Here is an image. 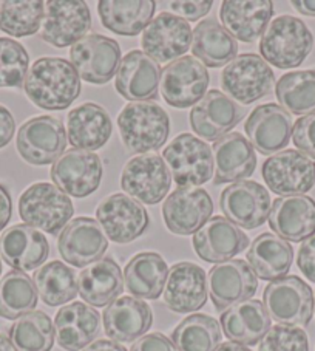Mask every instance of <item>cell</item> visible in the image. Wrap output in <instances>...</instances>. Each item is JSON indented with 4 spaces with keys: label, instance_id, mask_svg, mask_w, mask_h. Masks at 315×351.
<instances>
[{
    "label": "cell",
    "instance_id": "obj_44",
    "mask_svg": "<svg viewBox=\"0 0 315 351\" xmlns=\"http://www.w3.org/2000/svg\"><path fill=\"white\" fill-rule=\"evenodd\" d=\"M45 3L40 0H3L0 2V29L14 38H27L39 32Z\"/></svg>",
    "mask_w": 315,
    "mask_h": 351
},
{
    "label": "cell",
    "instance_id": "obj_29",
    "mask_svg": "<svg viewBox=\"0 0 315 351\" xmlns=\"http://www.w3.org/2000/svg\"><path fill=\"white\" fill-rule=\"evenodd\" d=\"M272 16L274 3L269 0H226L220 10L224 29L232 38L247 44L262 38Z\"/></svg>",
    "mask_w": 315,
    "mask_h": 351
},
{
    "label": "cell",
    "instance_id": "obj_18",
    "mask_svg": "<svg viewBox=\"0 0 315 351\" xmlns=\"http://www.w3.org/2000/svg\"><path fill=\"white\" fill-rule=\"evenodd\" d=\"M54 186L66 195L84 198L98 191L102 180V161L96 154L71 149L51 167Z\"/></svg>",
    "mask_w": 315,
    "mask_h": 351
},
{
    "label": "cell",
    "instance_id": "obj_7",
    "mask_svg": "<svg viewBox=\"0 0 315 351\" xmlns=\"http://www.w3.org/2000/svg\"><path fill=\"white\" fill-rule=\"evenodd\" d=\"M171 167L172 180L179 187H197L210 181L214 175V156L203 139L183 133L162 152Z\"/></svg>",
    "mask_w": 315,
    "mask_h": 351
},
{
    "label": "cell",
    "instance_id": "obj_53",
    "mask_svg": "<svg viewBox=\"0 0 315 351\" xmlns=\"http://www.w3.org/2000/svg\"><path fill=\"white\" fill-rule=\"evenodd\" d=\"M84 351H127V348H124L123 345L118 342L107 341V339H101V341L90 343Z\"/></svg>",
    "mask_w": 315,
    "mask_h": 351
},
{
    "label": "cell",
    "instance_id": "obj_1",
    "mask_svg": "<svg viewBox=\"0 0 315 351\" xmlns=\"http://www.w3.org/2000/svg\"><path fill=\"white\" fill-rule=\"evenodd\" d=\"M23 90L44 110H65L81 95V80L66 59L40 58L28 70Z\"/></svg>",
    "mask_w": 315,
    "mask_h": 351
},
{
    "label": "cell",
    "instance_id": "obj_24",
    "mask_svg": "<svg viewBox=\"0 0 315 351\" xmlns=\"http://www.w3.org/2000/svg\"><path fill=\"white\" fill-rule=\"evenodd\" d=\"M164 302L168 310L178 314L195 313L207 302V276L192 262L175 263L168 271Z\"/></svg>",
    "mask_w": 315,
    "mask_h": 351
},
{
    "label": "cell",
    "instance_id": "obj_58",
    "mask_svg": "<svg viewBox=\"0 0 315 351\" xmlns=\"http://www.w3.org/2000/svg\"><path fill=\"white\" fill-rule=\"evenodd\" d=\"M314 306H315V304H314Z\"/></svg>",
    "mask_w": 315,
    "mask_h": 351
},
{
    "label": "cell",
    "instance_id": "obj_13",
    "mask_svg": "<svg viewBox=\"0 0 315 351\" xmlns=\"http://www.w3.org/2000/svg\"><path fill=\"white\" fill-rule=\"evenodd\" d=\"M71 65L86 82L102 86L116 75L121 64V47L102 34H88L71 47Z\"/></svg>",
    "mask_w": 315,
    "mask_h": 351
},
{
    "label": "cell",
    "instance_id": "obj_17",
    "mask_svg": "<svg viewBox=\"0 0 315 351\" xmlns=\"http://www.w3.org/2000/svg\"><path fill=\"white\" fill-rule=\"evenodd\" d=\"M214 202L207 191L198 187H178L162 204V219L167 229L177 235L198 232L210 220Z\"/></svg>",
    "mask_w": 315,
    "mask_h": 351
},
{
    "label": "cell",
    "instance_id": "obj_20",
    "mask_svg": "<svg viewBox=\"0 0 315 351\" xmlns=\"http://www.w3.org/2000/svg\"><path fill=\"white\" fill-rule=\"evenodd\" d=\"M244 113L246 107L221 93L220 90H210L192 108L190 125L193 132L205 141H218L240 124Z\"/></svg>",
    "mask_w": 315,
    "mask_h": 351
},
{
    "label": "cell",
    "instance_id": "obj_14",
    "mask_svg": "<svg viewBox=\"0 0 315 351\" xmlns=\"http://www.w3.org/2000/svg\"><path fill=\"white\" fill-rule=\"evenodd\" d=\"M171 172L164 160L155 154H141L127 162L121 186L129 197L145 204H158L171 191Z\"/></svg>",
    "mask_w": 315,
    "mask_h": 351
},
{
    "label": "cell",
    "instance_id": "obj_35",
    "mask_svg": "<svg viewBox=\"0 0 315 351\" xmlns=\"http://www.w3.org/2000/svg\"><path fill=\"white\" fill-rule=\"evenodd\" d=\"M246 258L258 278L274 282L286 277L294 262V250L278 235L264 232L252 241Z\"/></svg>",
    "mask_w": 315,
    "mask_h": 351
},
{
    "label": "cell",
    "instance_id": "obj_32",
    "mask_svg": "<svg viewBox=\"0 0 315 351\" xmlns=\"http://www.w3.org/2000/svg\"><path fill=\"white\" fill-rule=\"evenodd\" d=\"M215 184L232 183L249 178L255 172L257 155L252 144L241 135L232 132L214 144Z\"/></svg>",
    "mask_w": 315,
    "mask_h": 351
},
{
    "label": "cell",
    "instance_id": "obj_34",
    "mask_svg": "<svg viewBox=\"0 0 315 351\" xmlns=\"http://www.w3.org/2000/svg\"><path fill=\"white\" fill-rule=\"evenodd\" d=\"M77 289L84 302L101 308L116 300L124 289V277L119 265L104 257L86 266L77 277Z\"/></svg>",
    "mask_w": 315,
    "mask_h": 351
},
{
    "label": "cell",
    "instance_id": "obj_54",
    "mask_svg": "<svg viewBox=\"0 0 315 351\" xmlns=\"http://www.w3.org/2000/svg\"><path fill=\"white\" fill-rule=\"evenodd\" d=\"M292 7L300 14L315 17V0H294Z\"/></svg>",
    "mask_w": 315,
    "mask_h": 351
},
{
    "label": "cell",
    "instance_id": "obj_33",
    "mask_svg": "<svg viewBox=\"0 0 315 351\" xmlns=\"http://www.w3.org/2000/svg\"><path fill=\"white\" fill-rule=\"evenodd\" d=\"M221 328L230 342L251 347L270 330V316L260 300H244L221 314Z\"/></svg>",
    "mask_w": 315,
    "mask_h": 351
},
{
    "label": "cell",
    "instance_id": "obj_57",
    "mask_svg": "<svg viewBox=\"0 0 315 351\" xmlns=\"http://www.w3.org/2000/svg\"><path fill=\"white\" fill-rule=\"evenodd\" d=\"M0 274H2V262H0Z\"/></svg>",
    "mask_w": 315,
    "mask_h": 351
},
{
    "label": "cell",
    "instance_id": "obj_12",
    "mask_svg": "<svg viewBox=\"0 0 315 351\" xmlns=\"http://www.w3.org/2000/svg\"><path fill=\"white\" fill-rule=\"evenodd\" d=\"M92 28V14L81 0H51L47 2L40 38L58 48L73 47Z\"/></svg>",
    "mask_w": 315,
    "mask_h": 351
},
{
    "label": "cell",
    "instance_id": "obj_10",
    "mask_svg": "<svg viewBox=\"0 0 315 351\" xmlns=\"http://www.w3.org/2000/svg\"><path fill=\"white\" fill-rule=\"evenodd\" d=\"M209 84L207 69L195 58L183 56L162 69L161 95L175 108L192 107L204 98Z\"/></svg>",
    "mask_w": 315,
    "mask_h": 351
},
{
    "label": "cell",
    "instance_id": "obj_36",
    "mask_svg": "<svg viewBox=\"0 0 315 351\" xmlns=\"http://www.w3.org/2000/svg\"><path fill=\"white\" fill-rule=\"evenodd\" d=\"M168 268L158 252H139L124 269L125 288L135 298L155 300L166 287Z\"/></svg>",
    "mask_w": 315,
    "mask_h": 351
},
{
    "label": "cell",
    "instance_id": "obj_4",
    "mask_svg": "<svg viewBox=\"0 0 315 351\" xmlns=\"http://www.w3.org/2000/svg\"><path fill=\"white\" fill-rule=\"evenodd\" d=\"M70 197L51 183L29 186L19 198V215L28 226L56 235L68 225L75 208Z\"/></svg>",
    "mask_w": 315,
    "mask_h": 351
},
{
    "label": "cell",
    "instance_id": "obj_43",
    "mask_svg": "<svg viewBox=\"0 0 315 351\" xmlns=\"http://www.w3.org/2000/svg\"><path fill=\"white\" fill-rule=\"evenodd\" d=\"M54 337V325L44 311L28 313L10 328V341L17 351H51Z\"/></svg>",
    "mask_w": 315,
    "mask_h": 351
},
{
    "label": "cell",
    "instance_id": "obj_47",
    "mask_svg": "<svg viewBox=\"0 0 315 351\" xmlns=\"http://www.w3.org/2000/svg\"><path fill=\"white\" fill-rule=\"evenodd\" d=\"M295 147L315 161V113L297 119L292 130Z\"/></svg>",
    "mask_w": 315,
    "mask_h": 351
},
{
    "label": "cell",
    "instance_id": "obj_49",
    "mask_svg": "<svg viewBox=\"0 0 315 351\" xmlns=\"http://www.w3.org/2000/svg\"><path fill=\"white\" fill-rule=\"evenodd\" d=\"M214 2H172L171 10L175 16L181 17L184 21H198L204 17L212 10Z\"/></svg>",
    "mask_w": 315,
    "mask_h": 351
},
{
    "label": "cell",
    "instance_id": "obj_3",
    "mask_svg": "<svg viewBox=\"0 0 315 351\" xmlns=\"http://www.w3.org/2000/svg\"><path fill=\"white\" fill-rule=\"evenodd\" d=\"M118 127L130 152L147 154L166 144L171 133V118L155 102H131L119 113Z\"/></svg>",
    "mask_w": 315,
    "mask_h": 351
},
{
    "label": "cell",
    "instance_id": "obj_19",
    "mask_svg": "<svg viewBox=\"0 0 315 351\" xmlns=\"http://www.w3.org/2000/svg\"><path fill=\"white\" fill-rule=\"evenodd\" d=\"M192 33L187 21L172 13H161L142 32L141 45L147 56L158 64H166L189 51Z\"/></svg>",
    "mask_w": 315,
    "mask_h": 351
},
{
    "label": "cell",
    "instance_id": "obj_56",
    "mask_svg": "<svg viewBox=\"0 0 315 351\" xmlns=\"http://www.w3.org/2000/svg\"><path fill=\"white\" fill-rule=\"evenodd\" d=\"M0 351H17L8 337L0 335Z\"/></svg>",
    "mask_w": 315,
    "mask_h": 351
},
{
    "label": "cell",
    "instance_id": "obj_39",
    "mask_svg": "<svg viewBox=\"0 0 315 351\" xmlns=\"http://www.w3.org/2000/svg\"><path fill=\"white\" fill-rule=\"evenodd\" d=\"M33 282L42 302L48 306L64 305L79 293L75 269L58 260L40 266L34 272Z\"/></svg>",
    "mask_w": 315,
    "mask_h": 351
},
{
    "label": "cell",
    "instance_id": "obj_8",
    "mask_svg": "<svg viewBox=\"0 0 315 351\" xmlns=\"http://www.w3.org/2000/svg\"><path fill=\"white\" fill-rule=\"evenodd\" d=\"M17 152L28 165H54L66 147L62 121L48 114L28 119L17 132Z\"/></svg>",
    "mask_w": 315,
    "mask_h": 351
},
{
    "label": "cell",
    "instance_id": "obj_30",
    "mask_svg": "<svg viewBox=\"0 0 315 351\" xmlns=\"http://www.w3.org/2000/svg\"><path fill=\"white\" fill-rule=\"evenodd\" d=\"M101 332V314L82 302L60 308L54 317V336L59 347L79 351L93 343Z\"/></svg>",
    "mask_w": 315,
    "mask_h": 351
},
{
    "label": "cell",
    "instance_id": "obj_48",
    "mask_svg": "<svg viewBox=\"0 0 315 351\" xmlns=\"http://www.w3.org/2000/svg\"><path fill=\"white\" fill-rule=\"evenodd\" d=\"M297 266L307 280L315 283V234L301 243L297 256Z\"/></svg>",
    "mask_w": 315,
    "mask_h": 351
},
{
    "label": "cell",
    "instance_id": "obj_22",
    "mask_svg": "<svg viewBox=\"0 0 315 351\" xmlns=\"http://www.w3.org/2000/svg\"><path fill=\"white\" fill-rule=\"evenodd\" d=\"M253 149L266 156L280 152L292 135V118L281 106L274 102L253 108L244 125Z\"/></svg>",
    "mask_w": 315,
    "mask_h": 351
},
{
    "label": "cell",
    "instance_id": "obj_51",
    "mask_svg": "<svg viewBox=\"0 0 315 351\" xmlns=\"http://www.w3.org/2000/svg\"><path fill=\"white\" fill-rule=\"evenodd\" d=\"M16 123L11 112L7 107L0 106V149L8 146L11 139L14 136Z\"/></svg>",
    "mask_w": 315,
    "mask_h": 351
},
{
    "label": "cell",
    "instance_id": "obj_5",
    "mask_svg": "<svg viewBox=\"0 0 315 351\" xmlns=\"http://www.w3.org/2000/svg\"><path fill=\"white\" fill-rule=\"evenodd\" d=\"M263 302L270 319L280 325L305 326L312 319V289L297 276H286L270 282L264 288Z\"/></svg>",
    "mask_w": 315,
    "mask_h": 351
},
{
    "label": "cell",
    "instance_id": "obj_16",
    "mask_svg": "<svg viewBox=\"0 0 315 351\" xmlns=\"http://www.w3.org/2000/svg\"><path fill=\"white\" fill-rule=\"evenodd\" d=\"M220 206L224 217L244 229H257L269 219L270 195L255 181H238L223 191Z\"/></svg>",
    "mask_w": 315,
    "mask_h": 351
},
{
    "label": "cell",
    "instance_id": "obj_46",
    "mask_svg": "<svg viewBox=\"0 0 315 351\" xmlns=\"http://www.w3.org/2000/svg\"><path fill=\"white\" fill-rule=\"evenodd\" d=\"M258 351H309L307 335L299 326H270L260 341Z\"/></svg>",
    "mask_w": 315,
    "mask_h": 351
},
{
    "label": "cell",
    "instance_id": "obj_2",
    "mask_svg": "<svg viewBox=\"0 0 315 351\" xmlns=\"http://www.w3.org/2000/svg\"><path fill=\"white\" fill-rule=\"evenodd\" d=\"M314 48V36L306 23L294 16H280L269 23L260 40V53L281 70L300 66Z\"/></svg>",
    "mask_w": 315,
    "mask_h": 351
},
{
    "label": "cell",
    "instance_id": "obj_25",
    "mask_svg": "<svg viewBox=\"0 0 315 351\" xmlns=\"http://www.w3.org/2000/svg\"><path fill=\"white\" fill-rule=\"evenodd\" d=\"M161 66L144 51L133 50L123 58L116 71V90L129 101L147 102L158 98Z\"/></svg>",
    "mask_w": 315,
    "mask_h": 351
},
{
    "label": "cell",
    "instance_id": "obj_52",
    "mask_svg": "<svg viewBox=\"0 0 315 351\" xmlns=\"http://www.w3.org/2000/svg\"><path fill=\"white\" fill-rule=\"evenodd\" d=\"M11 215H13V199H11V193L7 189V186L0 183V232L7 228L11 220Z\"/></svg>",
    "mask_w": 315,
    "mask_h": 351
},
{
    "label": "cell",
    "instance_id": "obj_23",
    "mask_svg": "<svg viewBox=\"0 0 315 351\" xmlns=\"http://www.w3.org/2000/svg\"><path fill=\"white\" fill-rule=\"evenodd\" d=\"M197 256L207 263H223L243 252L249 245L244 231L226 217H212L192 240Z\"/></svg>",
    "mask_w": 315,
    "mask_h": 351
},
{
    "label": "cell",
    "instance_id": "obj_50",
    "mask_svg": "<svg viewBox=\"0 0 315 351\" xmlns=\"http://www.w3.org/2000/svg\"><path fill=\"white\" fill-rule=\"evenodd\" d=\"M130 351H177L173 342L162 332H150L139 337Z\"/></svg>",
    "mask_w": 315,
    "mask_h": 351
},
{
    "label": "cell",
    "instance_id": "obj_6",
    "mask_svg": "<svg viewBox=\"0 0 315 351\" xmlns=\"http://www.w3.org/2000/svg\"><path fill=\"white\" fill-rule=\"evenodd\" d=\"M275 75L263 58L253 53L236 56L221 73V87L238 104H252L270 93Z\"/></svg>",
    "mask_w": 315,
    "mask_h": 351
},
{
    "label": "cell",
    "instance_id": "obj_41",
    "mask_svg": "<svg viewBox=\"0 0 315 351\" xmlns=\"http://www.w3.org/2000/svg\"><path fill=\"white\" fill-rule=\"evenodd\" d=\"M172 342L178 351H215L220 347V322L207 314H192L177 325Z\"/></svg>",
    "mask_w": 315,
    "mask_h": 351
},
{
    "label": "cell",
    "instance_id": "obj_31",
    "mask_svg": "<svg viewBox=\"0 0 315 351\" xmlns=\"http://www.w3.org/2000/svg\"><path fill=\"white\" fill-rule=\"evenodd\" d=\"M68 141L77 150H98L104 147L112 136L113 125L110 114L104 107L94 102L71 108L66 114Z\"/></svg>",
    "mask_w": 315,
    "mask_h": 351
},
{
    "label": "cell",
    "instance_id": "obj_21",
    "mask_svg": "<svg viewBox=\"0 0 315 351\" xmlns=\"http://www.w3.org/2000/svg\"><path fill=\"white\" fill-rule=\"evenodd\" d=\"M108 240L98 220L92 217H77L66 225L59 235L58 250L66 263L86 268L102 258Z\"/></svg>",
    "mask_w": 315,
    "mask_h": 351
},
{
    "label": "cell",
    "instance_id": "obj_15",
    "mask_svg": "<svg viewBox=\"0 0 315 351\" xmlns=\"http://www.w3.org/2000/svg\"><path fill=\"white\" fill-rule=\"evenodd\" d=\"M207 287L212 304L218 311H224L252 299L258 289V277L244 260L232 258L209 271Z\"/></svg>",
    "mask_w": 315,
    "mask_h": 351
},
{
    "label": "cell",
    "instance_id": "obj_55",
    "mask_svg": "<svg viewBox=\"0 0 315 351\" xmlns=\"http://www.w3.org/2000/svg\"><path fill=\"white\" fill-rule=\"evenodd\" d=\"M215 351H251V350L244 347V345H240L235 342H224Z\"/></svg>",
    "mask_w": 315,
    "mask_h": 351
},
{
    "label": "cell",
    "instance_id": "obj_11",
    "mask_svg": "<svg viewBox=\"0 0 315 351\" xmlns=\"http://www.w3.org/2000/svg\"><path fill=\"white\" fill-rule=\"evenodd\" d=\"M96 219L114 243L125 245L147 231L149 214L141 203L125 193H113L99 203Z\"/></svg>",
    "mask_w": 315,
    "mask_h": 351
},
{
    "label": "cell",
    "instance_id": "obj_40",
    "mask_svg": "<svg viewBox=\"0 0 315 351\" xmlns=\"http://www.w3.org/2000/svg\"><path fill=\"white\" fill-rule=\"evenodd\" d=\"M38 305V289L33 278L22 271H10L0 278V317L16 320Z\"/></svg>",
    "mask_w": 315,
    "mask_h": 351
},
{
    "label": "cell",
    "instance_id": "obj_28",
    "mask_svg": "<svg viewBox=\"0 0 315 351\" xmlns=\"http://www.w3.org/2000/svg\"><path fill=\"white\" fill-rule=\"evenodd\" d=\"M104 331L113 342H135L145 336L153 324V313L144 300L123 295L108 305L104 314Z\"/></svg>",
    "mask_w": 315,
    "mask_h": 351
},
{
    "label": "cell",
    "instance_id": "obj_45",
    "mask_svg": "<svg viewBox=\"0 0 315 351\" xmlns=\"http://www.w3.org/2000/svg\"><path fill=\"white\" fill-rule=\"evenodd\" d=\"M29 56L22 44L0 38V88L22 87L28 73Z\"/></svg>",
    "mask_w": 315,
    "mask_h": 351
},
{
    "label": "cell",
    "instance_id": "obj_42",
    "mask_svg": "<svg viewBox=\"0 0 315 351\" xmlns=\"http://www.w3.org/2000/svg\"><path fill=\"white\" fill-rule=\"evenodd\" d=\"M275 95L286 112L305 117L315 113V70L283 75L277 82Z\"/></svg>",
    "mask_w": 315,
    "mask_h": 351
},
{
    "label": "cell",
    "instance_id": "obj_37",
    "mask_svg": "<svg viewBox=\"0 0 315 351\" xmlns=\"http://www.w3.org/2000/svg\"><path fill=\"white\" fill-rule=\"evenodd\" d=\"M156 3L153 0H101L98 13L102 25L119 36H136L151 22Z\"/></svg>",
    "mask_w": 315,
    "mask_h": 351
},
{
    "label": "cell",
    "instance_id": "obj_9",
    "mask_svg": "<svg viewBox=\"0 0 315 351\" xmlns=\"http://www.w3.org/2000/svg\"><path fill=\"white\" fill-rule=\"evenodd\" d=\"M263 178L269 191L281 197L309 192L315 184V161L299 150L288 149L263 162Z\"/></svg>",
    "mask_w": 315,
    "mask_h": 351
},
{
    "label": "cell",
    "instance_id": "obj_27",
    "mask_svg": "<svg viewBox=\"0 0 315 351\" xmlns=\"http://www.w3.org/2000/svg\"><path fill=\"white\" fill-rule=\"evenodd\" d=\"M0 256L16 271H33L47 262L50 243L36 228L14 225L0 237Z\"/></svg>",
    "mask_w": 315,
    "mask_h": 351
},
{
    "label": "cell",
    "instance_id": "obj_26",
    "mask_svg": "<svg viewBox=\"0 0 315 351\" xmlns=\"http://www.w3.org/2000/svg\"><path fill=\"white\" fill-rule=\"evenodd\" d=\"M269 226L286 241H305L315 234V202L307 195L280 197L270 206Z\"/></svg>",
    "mask_w": 315,
    "mask_h": 351
},
{
    "label": "cell",
    "instance_id": "obj_38",
    "mask_svg": "<svg viewBox=\"0 0 315 351\" xmlns=\"http://www.w3.org/2000/svg\"><path fill=\"white\" fill-rule=\"evenodd\" d=\"M192 51L204 66L220 69L236 58L238 44L223 25L214 19H207L199 22L192 33Z\"/></svg>",
    "mask_w": 315,
    "mask_h": 351
}]
</instances>
